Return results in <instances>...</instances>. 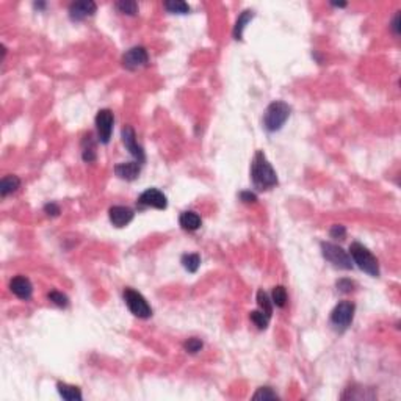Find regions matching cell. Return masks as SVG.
Listing matches in <instances>:
<instances>
[{
	"instance_id": "ac0fdd59",
	"label": "cell",
	"mask_w": 401,
	"mask_h": 401,
	"mask_svg": "<svg viewBox=\"0 0 401 401\" xmlns=\"http://www.w3.org/2000/svg\"><path fill=\"white\" fill-rule=\"evenodd\" d=\"M253 17H254V13H253L251 10H246V11H243V13L238 16V19H237V22H235V27H234V38H235V40H241L243 30H244L246 24H248Z\"/></svg>"
},
{
	"instance_id": "5bb4252c",
	"label": "cell",
	"mask_w": 401,
	"mask_h": 401,
	"mask_svg": "<svg viewBox=\"0 0 401 401\" xmlns=\"http://www.w3.org/2000/svg\"><path fill=\"white\" fill-rule=\"evenodd\" d=\"M141 171V163L138 162H129V163H119L114 166V173L119 179L124 180H135L140 176Z\"/></svg>"
},
{
	"instance_id": "9c48e42d",
	"label": "cell",
	"mask_w": 401,
	"mask_h": 401,
	"mask_svg": "<svg viewBox=\"0 0 401 401\" xmlns=\"http://www.w3.org/2000/svg\"><path fill=\"white\" fill-rule=\"evenodd\" d=\"M122 143H124L126 149L132 154V156L137 159L138 163H144L146 162V156H144V150L143 147L137 143V135H135V130L130 127V126H126L124 129H122Z\"/></svg>"
},
{
	"instance_id": "5b68a950",
	"label": "cell",
	"mask_w": 401,
	"mask_h": 401,
	"mask_svg": "<svg viewBox=\"0 0 401 401\" xmlns=\"http://www.w3.org/2000/svg\"><path fill=\"white\" fill-rule=\"evenodd\" d=\"M321 253L326 260H329L332 265L343 268V270H351L353 268V259L351 256L347 254L340 246H337L334 243H321Z\"/></svg>"
},
{
	"instance_id": "d6a6232c",
	"label": "cell",
	"mask_w": 401,
	"mask_h": 401,
	"mask_svg": "<svg viewBox=\"0 0 401 401\" xmlns=\"http://www.w3.org/2000/svg\"><path fill=\"white\" fill-rule=\"evenodd\" d=\"M398 24H399V14H396V16H395V19H393V24H392V28H393V32H395V33H398V32H399V25H398Z\"/></svg>"
},
{
	"instance_id": "f546056e",
	"label": "cell",
	"mask_w": 401,
	"mask_h": 401,
	"mask_svg": "<svg viewBox=\"0 0 401 401\" xmlns=\"http://www.w3.org/2000/svg\"><path fill=\"white\" fill-rule=\"evenodd\" d=\"M337 289L342 293H351L354 290V282L350 281V279H340L337 282Z\"/></svg>"
},
{
	"instance_id": "8992f818",
	"label": "cell",
	"mask_w": 401,
	"mask_h": 401,
	"mask_svg": "<svg viewBox=\"0 0 401 401\" xmlns=\"http://www.w3.org/2000/svg\"><path fill=\"white\" fill-rule=\"evenodd\" d=\"M354 311H356V305L351 301L338 302L331 314V323L337 329H347L354 318Z\"/></svg>"
},
{
	"instance_id": "4fadbf2b",
	"label": "cell",
	"mask_w": 401,
	"mask_h": 401,
	"mask_svg": "<svg viewBox=\"0 0 401 401\" xmlns=\"http://www.w3.org/2000/svg\"><path fill=\"white\" fill-rule=\"evenodd\" d=\"M10 289L17 298H21L24 301L32 298V293H33V285H32V282H30L28 277H25V276L13 277L11 282H10Z\"/></svg>"
},
{
	"instance_id": "277c9868",
	"label": "cell",
	"mask_w": 401,
	"mask_h": 401,
	"mask_svg": "<svg viewBox=\"0 0 401 401\" xmlns=\"http://www.w3.org/2000/svg\"><path fill=\"white\" fill-rule=\"evenodd\" d=\"M122 295H124V301H126V304L129 307V311L135 317H138V318H149L152 315L150 305L147 304L146 298L140 292H137L133 289H126Z\"/></svg>"
},
{
	"instance_id": "44dd1931",
	"label": "cell",
	"mask_w": 401,
	"mask_h": 401,
	"mask_svg": "<svg viewBox=\"0 0 401 401\" xmlns=\"http://www.w3.org/2000/svg\"><path fill=\"white\" fill-rule=\"evenodd\" d=\"M182 265L188 273H196L201 265V257L198 254H183Z\"/></svg>"
},
{
	"instance_id": "2e32d148",
	"label": "cell",
	"mask_w": 401,
	"mask_h": 401,
	"mask_svg": "<svg viewBox=\"0 0 401 401\" xmlns=\"http://www.w3.org/2000/svg\"><path fill=\"white\" fill-rule=\"evenodd\" d=\"M56 389H58L60 396L63 398V399H68V401H80V399L83 398L80 389L75 387V386H71V384H66V383H58V384H56Z\"/></svg>"
},
{
	"instance_id": "30bf717a",
	"label": "cell",
	"mask_w": 401,
	"mask_h": 401,
	"mask_svg": "<svg viewBox=\"0 0 401 401\" xmlns=\"http://www.w3.org/2000/svg\"><path fill=\"white\" fill-rule=\"evenodd\" d=\"M138 205L140 207H154V208H159L163 210L168 205L166 196L157 190V188H147L146 192L141 193V196L138 198Z\"/></svg>"
},
{
	"instance_id": "9a60e30c",
	"label": "cell",
	"mask_w": 401,
	"mask_h": 401,
	"mask_svg": "<svg viewBox=\"0 0 401 401\" xmlns=\"http://www.w3.org/2000/svg\"><path fill=\"white\" fill-rule=\"evenodd\" d=\"M179 224L182 226V229L188 231V232H195L201 227L202 224V220L201 217L193 212V210H187V212H182L180 217H179Z\"/></svg>"
},
{
	"instance_id": "e0dca14e",
	"label": "cell",
	"mask_w": 401,
	"mask_h": 401,
	"mask_svg": "<svg viewBox=\"0 0 401 401\" xmlns=\"http://www.w3.org/2000/svg\"><path fill=\"white\" fill-rule=\"evenodd\" d=\"M21 187V179L17 176H5L2 179V182H0V195H2V198H7L8 195L14 193L17 188Z\"/></svg>"
},
{
	"instance_id": "ba28073f",
	"label": "cell",
	"mask_w": 401,
	"mask_h": 401,
	"mask_svg": "<svg viewBox=\"0 0 401 401\" xmlns=\"http://www.w3.org/2000/svg\"><path fill=\"white\" fill-rule=\"evenodd\" d=\"M149 61V55L147 50L143 46H135L132 49H129L124 56H122V65H124L126 69L129 71H135L143 68Z\"/></svg>"
},
{
	"instance_id": "4316f807",
	"label": "cell",
	"mask_w": 401,
	"mask_h": 401,
	"mask_svg": "<svg viewBox=\"0 0 401 401\" xmlns=\"http://www.w3.org/2000/svg\"><path fill=\"white\" fill-rule=\"evenodd\" d=\"M183 348L187 350L188 353H192V354H196L198 351H201V350H202V342L199 340V338L193 337V338H188V340L185 342Z\"/></svg>"
},
{
	"instance_id": "83f0119b",
	"label": "cell",
	"mask_w": 401,
	"mask_h": 401,
	"mask_svg": "<svg viewBox=\"0 0 401 401\" xmlns=\"http://www.w3.org/2000/svg\"><path fill=\"white\" fill-rule=\"evenodd\" d=\"M254 399H274V398H277V395L271 390V387H260L256 393H254V396H253Z\"/></svg>"
},
{
	"instance_id": "ffe728a7",
	"label": "cell",
	"mask_w": 401,
	"mask_h": 401,
	"mask_svg": "<svg viewBox=\"0 0 401 401\" xmlns=\"http://www.w3.org/2000/svg\"><path fill=\"white\" fill-rule=\"evenodd\" d=\"M82 156H83V160L86 163H91V162L96 160V147H94V143H92L91 135H86L85 140H83V152H82Z\"/></svg>"
},
{
	"instance_id": "603a6c76",
	"label": "cell",
	"mask_w": 401,
	"mask_h": 401,
	"mask_svg": "<svg viewBox=\"0 0 401 401\" xmlns=\"http://www.w3.org/2000/svg\"><path fill=\"white\" fill-rule=\"evenodd\" d=\"M257 302H259L260 311L265 312L268 317H271V314H273V301L270 299V296L263 290L257 292Z\"/></svg>"
},
{
	"instance_id": "7c38bea8",
	"label": "cell",
	"mask_w": 401,
	"mask_h": 401,
	"mask_svg": "<svg viewBox=\"0 0 401 401\" xmlns=\"http://www.w3.org/2000/svg\"><path fill=\"white\" fill-rule=\"evenodd\" d=\"M96 4L91 0H80V2H74L69 7V16L72 21H83L88 16H92L96 13Z\"/></svg>"
},
{
	"instance_id": "4dcf8cb0",
	"label": "cell",
	"mask_w": 401,
	"mask_h": 401,
	"mask_svg": "<svg viewBox=\"0 0 401 401\" xmlns=\"http://www.w3.org/2000/svg\"><path fill=\"white\" fill-rule=\"evenodd\" d=\"M240 199L244 202V204H254L257 201V196L253 193V192H241L240 193Z\"/></svg>"
},
{
	"instance_id": "484cf974",
	"label": "cell",
	"mask_w": 401,
	"mask_h": 401,
	"mask_svg": "<svg viewBox=\"0 0 401 401\" xmlns=\"http://www.w3.org/2000/svg\"><path fill=\"white\" fill-rule=\"evenodd\" d=\"M49 299H50L55 305H58V307H68V304H69L68 296L63 295L61 292H56V290H53V292L49 293Z\"/></svg>"
},
{
	"instance_id": "7402d4cb",
	"label": "cell",
	"mask_w": 401,
	"mask_h": 401,
	"mask_svg": "<svg viewBox=\"0 0 401 401\" xmlns=\"http://www.w3.org/2000/svg\"><path fill=\"white\" fill-rule=\"evenodd\" d=\"M116 10L122 14H129V16H135L138 13V5L133 0H121V2L116 4Z\"/></svg>"
},
{
	"instance_id": "7a4b0ae2",
	"label": "cell",
	"mask_w": 401,
	"mask_h": 401,
	"mask_svg": "<svg viewBox=\"0 0 401 401\" xmlns=\"http://www.w3.org/2000/svg\"><path fill=\"white\" fill-rule=\"evenodd\" d=\"M350 254H351V259L353 262L365 273H368L370 276L373 277H378L379 276V263H378V259L370 253L364 244L354 241L351 243L350 246Z\"/></svg>"
},
{
	"instance_id": "1f68e13d",
	"label": "cell",
	"mask_w": 401,
	"mask_h": 401,
	"mask_svg": "<svg viewBox=\"0 0 401 401\" xmlns=\"http://www.w3.org/2000/svg\"><path fill=\"white\" fill-rule=\"evenodd\" d=\"M44 212L49 215V217H58V213H60V207H58L56 204H53V202H49V204H46V205H44Z\"/></svg>"
},
{
	"instance_id": "6da1fadb",
	"label": "cell",
	"mask_w": 401,
	"mask_h": 401,
	"mask_svg": "<svg viewBox=\"0 0 401 401\" xmlns=\"http://www.w3.org/2000/svg\"><path fill=\"white\" fill-rule=\"evenodd\" d=\"M251 177L257 190H268L277 185V176L263 152H257L251 165Z\"/></svg>"
},
{
	"instance_id": "8fae6325",
	"label": "cell",
	"mask_w": 401,
	"mask_h": 401,
	"mask_svg": "<svg viewBox=\"0 0 401 401\" xmlns=\"http://www.w3.org/2000/svg\"><path fill=\"white\" fill-rule=\"evenodd\" d=\"M108 217H110V221H111L113 226H116V227H124V226H127V224L133 220L135 213H133V210L129 208V207L114 205V207H111V208L108 210Z\"/></svg>"
},
{
	"instance_id": "3957f363",
	"label": "cell",
	"mask_w": 401,
	"mask_h": 401,
	"mask_svg": "<svg viewBox=\"0 0 401 401\" xmlns=\"http://www.w3.org/2000/svg\"><path fill=\"white\" fill-rule=\"evenodd\" d=\"M290 116V107L282 101L271 102L263 114V126L268 132L279 130Z\"/></svg>"
},
{
	"instance_id": "f1b7e54d",
	"label": "cell",
	"mask_w": 401,
	"mask_h": 401,
	"mask_svg": "<svg viewBox=\"0 0 401 401\" xmlns=\"http://www.w3.org/2000/svg\"><path fill=\"white\" fill-rule=\"evenodd\" d=\"M331 237L335 240H343L347 237V229L342 224H334L331 227Z\"/></svg>"
},
{
	"instance_id": "52a82bcc",
	"label": "cell",
	"mask_w": 401,
	"mask_h": 401,
	"mask_svg": "<svg viewBox=\"0 0 401 401\" xmlns=\"http://www.w3.org/2000/svg\"><path fill=\"white\" fill-rule=\"evenodd\" d=\"M113 124H114V116L113 111L108 108H102L96 114V129H98V137L102 144H107L111 138L113 133Z\"/></svg>"
},
{
	"instance_id": "836d02e7",
	"label": "cell",
	"mask_w": 401,
	"mask_h": 401,
	"mask_svg": "<svg viewBox=\"0 0 401 401\" xmlns=\"http://www.w3.org/2000/svg\"><path fill=\"white\" fill-rule=\"evenodd\" d=\"M331 5H332V7H338V8H343V7H347V4H343V2H342V4H331Z\"/></svg>"
},
{
	"instance_id": "d6986e66",
	"label": "cell",
	"mask_w": 401,
	"mask_h": 401,
	"mask_svg": "<svg viewBox=\"0 0 401 401\" xmlns=\"http://www.w3.org/2000/svg\"><path fill=\"white\" fill-rule=\"evenodd\" d=\"M163 7L166 8L168 13H177V14H187L190 13V5L182 2V0H168V2L163 4Z\"/></svg>"
},
{
	"instance_id": "d4e9b609",
	"label": "cell",
	"mask_w": 401,
	"mask_h": 401,
	"mask_svg": "<svg viewBox=\"0 0 401 401\" xmlns=\"http://www.w3.org/2000/svg\"><path fill=\"white\" fill-rule=\"evenodd\" d=\"M270 318L271 317H268L265 312H262V311H254V312H251V321L259 328V329H265L266 326H268V323H270Z\"/></svg>"
},
{
	"instance_id": "cb8c5ba5",
	"label": "cell",
	"mask_w": 401,
	"mask_h": 401,
	"mask_svg": "<svg viewBox=\"0 0 401 401\" xmlns=\"http://www.w3.org/2000/svg\"><path fill=\"white\" fill-rule=\"evenodd\" d=\"M273 304H276L277 307H284L287 304V290L282 285H277L273 289V298H271Z\"/></svg>"
}]
</instances>
